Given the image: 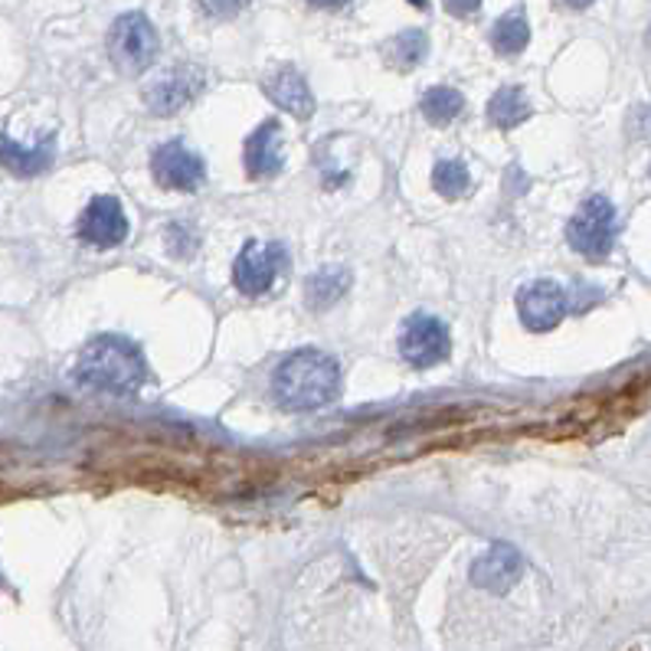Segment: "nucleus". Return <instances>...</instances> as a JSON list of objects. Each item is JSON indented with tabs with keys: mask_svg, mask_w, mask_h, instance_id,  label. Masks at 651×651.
<instances>
[{
	"mask_svg": "<svg viewBox=\"0 0 651 651\" xmlns=\"http://www.w3.org/2000/svg\"><path fill=\"white\" fill-rule=\"evenodd\" d=\"M52 151H56V144H52V134H46L39 144H33V147H23L20 141H13L10 134H0V164L10 170V174H16V177H36V174H43L49 164H52Z\"/></svg>",
	"mask_w": 651,
	"mask_h": 651,
	"instance_id": "4468645a",
	"label": "nucleus"
},
{
	"mask_svg": "<svg viewBox=\"0 0 651 651\" xmlns=\"http://www.w3.org/2000/svg\"><path fill=\"white\" fill-rule=\"evenodd\" d=\"M488 118H492V125L501 128V131H511V128L524 125V121L531 118V102H528L524 88H518V85L498 88V92L492 95V102H488Z\"/></svg>",
	"mask_w": 651,
	"mask_h": 651,
	"instance_id": "2eb2a0df",
	"label": "nucleus"
},
{
	"mask_svg": "<svg viewBox=\"0 0 651 651\" xmlns=\"http://www.w3.org/2000/svg\"><path fill=\"white\" fill-rule=\"evenodd\" d=\"M452 351V338H449V328L433 318V315H413L406 318L403 324V334H400V354L406 364L413 367H436L449 357Z\"/></svg>",
	"mask_w": 651,
	"mask_h": 651,
	"instance_id": "423d86ee",
	"label": "nucleus"
},
{
	"mask_svg": "<svg viewBox=\"0 0 651 651\" xmlns=\"http://www.w3.org/2000/svg\"><path fill=\"white\" fill-rule=\"evenodd\" d=\"M151 170L154 180L167 190H197L206 177V167L200 154L184 147L180 141H167L151 154Z\"/></svg>",
	"mask_w": 651,
	"mask_h": 651,
	"instance_id": "6e6552de",
	"label": "nucleus"
},
{
	"mask_svg": "<svg viewBox=\"0 0 651 651\" xmlns=\"http://www.w3.org/2000/svg\"><path fill=\"white\" fill-rule=\"evenodd\" d=\"M279 141H282V125L275 118L262 121L249 138H246V147H242V161H246V170L249 177H275L282 170V151H279Z\"/></svg>",
	"mask_w": 651,
	"mask_h": 651,
	"instance_id": "f8f14e48",
	"label": "nucleus"
},
{
	"mask_svg": "<svg viewBox=\"0 0 651 651\" xmlns=\"http://www.w3.org/2000/svg\"><path fill=\"white\" fill-rule=\"evenodd\" d=\"M157 46V29L144 13H121L108 29V52L125 72H144L154 62Z\"/></svg>",
	"mask_w": 651,
	"mask_h": 651,
	"instance_id": "20e7f679",
	"label": "nucleus"
},
{
	"mask_svg": "<svg viewBox=\"0 0 651 651\" xmlns=\"http://www.w3.org/2000/svg\"><path fill=\"white\" fill-rule=\"evenodd\" d=\"M203 88V72L193 66H177L170 72H164L147 92L144 102L154 115H174L180 111L190 98H197V92Z\"/></svg>",
	"mask_w": 651,
	"mask_h": 651,
	"instance_id": "9d476101",
	"label": "nucleus"
},
{
	"mask_svg": "<svg viewBox=\"0 0 651 651\" xmlns=\"http://www.w3.org/2000/svg\"><path fill=\"white\" fill-rule=\"evenodd\" d=\"M308 3H315V7H341L344 0H308Z\"/></svg>",
	"mask_w": 651,
	"mask_h": 651,
	"instance_id": "b1692460",
	"label": "nucleus"
},
{
	"mask_svg": "<svg viewBox=\"0 0 651 651\" xmlns=\"http://www.w3.org/2000/svg\"><path fill=\"white\" fill-rule=\"evenodd\" d=\"M616 233H619V216L606 197H590L567 226L570 246L587 259H606L616 246Z\"/></svg>",
	"mask_w": 651,
	"mask_h": 651,
	"instance_id": "7ed1b4c3",
	"label": "nucleus"
},
{
	"mask_svg": "<svg viewBox=\"0 0 651 651\" xmlns=\"http://www.w3.org/2000/svg\"><path fill=\"white\" fill-rule=\"evenodd\" d=\"M265 92H269V98L279 108L292 111L295 118H311L315 115V95H311L308 82L301 79V72H295V69H279L275 75H269L265 79Z\"/></svg>",
	"mask_w": 651,
	"mask_h": 651,
	"instance_id": "ddd939ff",
	"label": "nucleus"
},
{
	"mask_svg": "<svg viewBox=\"0 0 651 651\" xmlns=\"http://www.w3.org/2000/svg\"><path fill=\"white\" fill-rule=\"evenodd\" d=\"M521 573H524V557H521L514 547H505V544L492 547V551H488L482 560H475V567H472L475 587L492 590V593H508V590L518 583Z\"/></svg>",
	"mask_w": 651,
	"mask_h": 651,
	"instance_id": "9b49d317",
	"label": "nucleus"
},
{
	"mask_svg": "<svg viewBox=\"0 0 651 651\" xmlns=\"http://www.w3.org/2000/svg\"><path fill=\"white\" fill-rule=\"evenodd\" d=\"M433 187L446 197V200H459V197H465L469 193V187H472V177H469V167L462 164V161H439L436 167H433Z\"/></svg>",
	"mask_w": 651,
	"mask_h": 651,
	"instance_id": "aec40b11",
	"label": "nucleus"
},
{
	"mask_svg": "<svg viewBox=\"0 0 651 651\" xmlns=\"http://www.w3.org/2000/svg\"><path fill=\"white\" fill-rule=\"evenodd\" d=\"M275 400L292 413H311L328 406L341 393V367L321 351H298L275 370Z\"/></svg>",
	"mask_w": 651,
	"mask_h": 651,
	"instance_id": "f03ea898",
	"label": "nucleus"
},
{
	"mask_svg": "<svg viewBox=\"0 0 651 651\" xmlns=\"http://www.w3.org/2000/svg\"><path fill=\"white\" fill-rule=\"evenodd\" d=\"M465 108V98L459 88H449V85H436L423 95V115L433 121V125H449L462 115Z\"/></svg>",
	"mask_w": 651,
	"mask_h": 651,
	"instance_id": "a211bd4d",
	"label": "nucleus"
},
{
	"mask_svg": "<svg viewBox=\"0 0 651 651\" xmlns=\"http://www.w3.org/2000/svg\"><path fill=\"white\" fill-rule=\"evenodd\" d=\"M518 311H521L524 328H531V331H551L570 311V295L557 282L541 279V282H531V285H524L518 292Z\"/></svg>",
	"mask_w": 651,
	"mask_h": 651,
	"instance_id": "0eeeda50",
	"label": "nucleus"
},
{
	"mask_svg": "<svg viewBox=\"0 0 651 651\" xmlns=\"http://www.w3.org/2000/svg\"><path fill=\"white\" fill-rule=\"evenodd\" d=\"M285 262H288L285 246L249 239V242L242 246V252L236 256L233 282H236V288H239L242 295H265V292L275 285V279H279V272L285 269Z\"/></svg>",
	"mask_w": 651,
	"mask_h": 651,
	"instance_id": "39448f33",
	"label": "nucleus"
},
{
	"mask_svg": "<svg viewBox=\"0 0 651 651\" xmlns=\"http://www.w3.org/2000/svg\"><path fill=\"white\" fill-rule=\"evenodd\" d=\"M75 380L98 393L131 396L144 387L147 364H144V354L131 341H125L118 334H105V338H95L92 344H85V351L79 354Z\"/></svg>",
	"mask_w": 651,
	"mask_h": 651,
	"instance_id": "f257e3e1",
	"label": "nucleus"
},
{
	"mask_svg": "<svg viewBox=\"0 0 651 651\" xmlns=\"http://www.w3.org/2000/svg\"><path fill=\"white\" fill-rule=\"evenodd\" d=\"M560 3H567L570 10H587V7H590L593 0H560Z\"/></svg>",
	"mask_w": 651,
	"mask_h": 651,
	"instance_id": "5701e85b",
	"label": "nucleus"
},
{
	"mask_svg": "<svg viewBox=\"0 0 651 651\" xmlns=\"http://www.w3.org/2000/svg\"><path fill=\"white\" fill-rule=\"evenodd\" d=\"M446 3V10L452 13V16H472V13H478V7H482V0H442Z\"/></svg>",
	"mask_w": 651,
	"mask_h": 651,
	"instance_id": "4be33fe9",
	"label": "nucleus"
},
{
	"mask_svg": "<svg viewBox=\"0 0 651 651\" xmlns=\"http://www.w3.org/2000/svg\"><path fill=\"white\" fill-rule=\"evenodd\" d=\"M426 52H429V36L423 29H403L387 49V56L396 69H416L426 59Z\"/></svg>",
	"mask_w": 651,
	"mask_h": 651,
	"instance_id": "6ab92c4d",
	"label": "nucleus"
},
{
	"mask_svg": "<svg viewBox=\"0 0 651 651\" xmlns=\"http://www.w3.org/2000/svg\"><path fill=\"white\" fill-rule=\"evenodd\" d=\"M528 43H531V23L524 20L521 10L505 13V16L495 23V29H492V46H495L501 56H518V52H524Z\"/></svg>",
	"mask_w": 651,
	"mask_h": 651,
	"instance_id": "f3484780",
	"label": "nucleus"
},
{
	"mask_svg": "<svg viewBox=\"0 0 651 651\" xmlns=\"http://www.w3.org/2000/svg\"><path fill=\"white\" fill-rule=\"evenodd\" d=\"M347 285H351V275H347L341 265H328V269H321V272H315V275L308 279V285H305V301H308L311 311H324V308H331L334 301L344 298Z\"/></svg>",
	"mask_w": 651,
	"mask_h": 651,
	"instance_id": "dca6fc26",
	"label": "nucleus"
},
{
	"mask_svg": "<svg viewBox=\"0 0 651 651\" xmlns=\"http://www.w3.org/2000/svg\"><path fill=\"white\" fill-rule=\"evenodd\" d=\"M249 0H200L203 13L216 16V20H226V16H236Z\"/></svg>",
	"mask_w": 651,
	"mask_h": 651,
	"instance_id": "412c9836",
	"label": "nucleus"
},
{
	"mask_svg": "<svg viewBox=\"0 0 651 651\" xmlns=\"http://www.w3.org/2000/svg\"><path fill=\"white\" fill-rule=\"evenodd\" d=\"M79 236H82V242H88L95 249H111V246L125 242L128 220L121 213V203L115 197H95L79 220Z\"/></svg>",
	"mask_w": 651,
	"mask_h": 651,
	"instance_id": "1a4fd4ad",
	"label": "nucleus"
}]
</instances>
